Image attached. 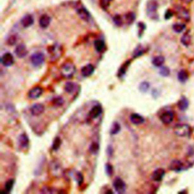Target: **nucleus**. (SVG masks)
Returning a JSON list of instances; mask_svg holds the SVG:
<instances>
[{
  "label": "nucleus",
  "instance_id": "obj_18",
  "mask_svg": "<svg viewBox=\"0 0 194 194\" xmlns=\"http://www.w3.org/2000/svg\"><path fill=\"white\" fill-rule=\"evenodd\" d=\"M50 22H51V18L49 15H43L40 17V27H43V28H46V27H49V25L50 24Z\"/></svg>",
  "mask_w": 194,
  "mask_h": 194
},
{
  "label": "nucleus",
  "instance_id": "obj_23",
  "mask_svg": "<svg viewBox=\"0 0 194 194\" xmlns=\"http://www.w3.org/2000/svg\"><path fill=\"white\" fill-rule=\"evenodd\" d=\"M164 62H165V58L162 55H159V56L155 57L153 60V65L157 68H161L163 65Z\"/></svg>",
  "mask_w": 194,
  "mask_h": 194
},
{
  "label": "nucleus",
  "instance_id": "obj_35",
  "mask_svg": "<svg viewBox=\"0 0 194 194\" xmlns=\"http://www.w3.org/2000/svg\"><path fill=\"white\" fill-rule=\"evenodd\" d=\"M159 73L162 76L167 77L170 74V70H169L168 68L165 67V66H162V67H161Z\"/></svg>",
  "mask_w": 194,
  "mask_h": 194
},
{
  "label": "nucleus",
  "instance_id": "obj_13",
  "mask_svg": "<svg viewBox=\"0 0 194 194\" xmlns=\"http://www.w3.org/2000/svg\"><path fill=\"white\" fill-rule=\"evenodd\" d=\"M177 16L181 19L189 21H190V14L189 12L185 8L183 7H179L177 9Z\"/></svg>",
  "mask_w": 194,
  "mask_h": 194
},
{
  "label": "nucleus",
  "instance_id": "obj_41",
  "mask_svg": "<svg viewBox=\"0 0 194 194\" xmlns=\"http://www.w3.org/2000/svg\"><path fill=\"white\" fill-rule=\"evenodd\" d=\"M75 178H76V181H78V184L80 185L82 183V182H83V175H82L81 174H80V172H78L76 174V177H75Z\"/></svg>",
  "mask_w": 194,
  "mask_h": 194
},
{
  "label": "nucleus",
  "instance_id": "obj_6",
  "mask_svg": "<svg viewBox=\"0 0 194 194\" xmlns=\"http://www.w3.org/2000/svg\"><path fill=\"white\" fill-rule=\"evenodd\" d=\"M173 119H174V113L171 111H165L160 116V120L165 125H169L173 121Z\"/></svg>",
  "mask_w": 194,
  "mask_h": 194
},
{
  "label": "nucleus",
  "instance_id": "obj_2",
  "mask_svg": "<svg viewBox=\"0 0 194 194\" xmlns=\"http://www.w3.org/2000/svg\"><path fill=\"white\" fill-rule=\"evenodd\" d=\"M76 71L74 64L71 62H65L61 68V74L65 78H71Z\"/></svg>",
  "mask_w": 194,
  "mask_h": 194
},
{
  "label": "nucleus",
  "instance_id": "obj_16",
  "mask_svg": "<svg viewBox=\"0 0 194 194\" xmlns=\"http://www.w3.org/2000/svg\"><path fill=\"white\" fill-rule=\"evenodd\" d=\"M102 112V109L100 106H95L94 107L92 108V109L90 110L89 115L91 118H97Z\"/></svg>",
  "mask_w": 194,
  "mask_h": 194
},
{
  "label": "nucleus",
  "instance_id": "obj_10",
  "mask_svg": "<svg viewBox=\"0 0 194 194\" xmlns=\"http://www.w3.org/2000/svg\"><path fill=\"white\" fill-rule=\"evenodd\" d=\"M157 5L156 2L155 1H151L148 3L147 5V13L149 16L151 17H155L156 15V10H157Z\"/></svg>",
  "mask_w": 194,
  "mask_h": 194
},
{
  "label": "nucleus",
  "instance_id": "obj_1",
  "mask_svg": "<svg viewBox=\"0 0 194 194\" xmlns=\"http://www.w3.org/2000/svg\"><path fill=\"white\" fill-rule=\"evenodd\" d=\"M174 132L178 137H187L191 134V128L187 124H180L174 127Z\"/></svg>",
  "mask_w": 194,
  "mask_h": 194
},
{
  "label": "nucleus",
  "instance_id": "obj_8",
  "mask_svg": "<svg viewBox=\"0 0 194 194\" xmlns=\"http://www.w3.org/2000/svg\"><path fill=\"white\" fill-rule=\"evenodd\" d=\"M44 106L40 103H37V104H34L32 107L31 108V113L34 116H39L43 113L44 111Z\"/></svg>",
  "mask_w": 194,
  "mask_h": 194
},
{
  "label": "nucleus",
  "instance_id": "obj_17",
  "mask_svg": "<svg viewBox=\"0 0 194 194\" xmlns=\"http://www.w3.org/2000/svg\"><path fill=\"white\" fill-rule=\"evenodd\" d=\"M21 24L24 27H29L34 24V17L31 15H25L23 18L21 19Z\"/></svg>",
  "mask_w": 194,
  "mask_h": 194
},
{
  "label": "nucleus",
  "instance_id": "obj_3",
  "mask_svg": "<svg viewBox=\"0 0 194 194\" xmlns=\"http://www.w3.org/2000/svg\"><path fill=\"white\" fill-rule=\"evenodd\" d=\"M45 60V56L42 52H36L31 57V62L35 67H38L43 64Z\"/></svg>",
  "mask_w": 194,
  "mask_h": 194
},
{
  "label": "nucleus",
  "instance_id": "obj_34",
  "mask_svg": "<svg viewBox=\"0 0 194 194\" xmlns=\"http://www.w3.org/2000/svg\"><path fill=\"white\" fill-rule=\"evenodd\" d=\"M149 88V83L146 81H143L140 83L139 86V89L141 92H145L146 91H148Z\"/></svg>",
  "mask_w": 194,
  "mask_h": 194
},
{
  "label": "nucleus",
  "instance_id": "obj_37",
  "mask_svg": "<svg viewBox=\"0 0 194 194\" xmlns=\"http://www.w3.org/2000/svg\"><path fill=\"white\" fill-rule=\"evenodd\" d=\"M17 42V37L15 35H12L8 37V44L10 45V46H13Z\"/></svg>",
  "mask_w": 194,
  "mask_h": 194
},
{
  "label": "nucleus",
  "instance_id": "obj_5",
  "mask_svg": "<svg viewBox=\"0 0 194 194\" xmlns=\"http://www.w3.org/2000/svg\"><path fill=\"white\" fill-rule=\"evenodd\" d=\"M14 61H15L14 56L11 53H9V52L5 53L1 59L2 64L4 66H6V67H8V66L12 65V64H14Z\"/></svg>",
  "mask_w": 194,
  "mask_h": 194
},
{
  "label": "nucleus",
  "instance_id": "obj_45",
  "mask_svg": "<svg viewBox=\"0 0 194 194\" xmlns=\"http://www.w3.org/2000/svg\"><path fill=\"white\" fill-rule=\"evenodd\" d=\"M183 1L185 2H187V3H189V2H190L192 0H183Z\"/></svg>",
  "mask_w": 194,
  "mask_h": 194
},
{
  "label": "nucleus",
  "instance_id": "obj_12",
  "mask_svg": "<svg viewBox=\"0 0 194 194\" xmlns=\"http://www.w3.org/2000/svg\"><path fill=\"white\" fill-rule=\"evenodd\" d=\"M77 12H78V15H79L80 18L82 20L85 21H89L90 20V18H91V16H90L89 12L85 8H83V7H80V8H78Z\"/></svg>",
  "mask_w": 194,
  "mask_h": 194
},
{
  "label": "nucleus",
  "instance_id": "obj_14",
  "mask_svg": "<svg viewBox=\"0 0 194 194\" xmlns=\"http://www.w3.org/2000/svg\"><path fill=\"white\" fill-rule=\"evenodd\" d=\"M19 145H20V147L23 149H25L29 146V138L27 136V134H23L21 135H20L18 139Z\"/></svg>",
  "mask_w": 194,
  "mask_h": 194
},
{
  "label": "nucleus",
  "instance_id": "obj_25",
  "mask_svg": "<svg viewBox=\"0 0 194 194\" xmlns=\"http://www.w3.org/2000/svg\"><path fill=\"white\" fill-rule=\"evenodd\" d=\"M177 78H178V80H179L181 82H182V83L186 82L189 78L187 71H185V70H181V71H180L177 74Z\"/></svg>",
  "mask_w": 194,
  "mask_h": 194
},
{
  "label": "nucleus",
  "instance_id": "obj_26",
  "mask_svg": "<svg viewBox=\"0 0 194 194\" xmlns=\"http://www.w3.org/2000/svg\"><path fill=\"white\" fill-rule=\"evenodd\" d=\"M190 42H191V36H190L189 33H187L181 37V43L183 46H188L190 45Z\"/></svg>",
  "mask_w": 194,
  "mask_h": 194
},
{
  "label": "nucleus",
  "instance_id": "obj_19",
  "mask_svg": "<svg viewBox=\"0 0 194 194\" xmlns=\"http://www.w3.org/2000/svg\"><path fill=\"white\" fill-rule=\"evenodd\" d=\"M130 121H131L134 125H141V124H143L145 121L144 118H143V117H142L140 115H139V114H136V113H134V114H132L131 115H130Z\"/></svg>",
  "mask_w": 194,
  "mask_h": 194
},
{
  "label": "nucleus",
  "instance_id": "obj_32",
  "mask_svg": "<svg viewBox=\"0 0 194 194\" xmlns=\"http://www.w3.org/2000/svg\"><path fill=\"white\" fill-rule=\"evenodd\" d=\"M125 19L127 24H132L135 20V15L133 12H129L125 15Z\"/></svg>",
  "mask_w": 194,
  "mask_h": 194
},
{
  "label": "nucleus",
  "instance_id": "obj_42",
  "mask_svg": "<svg viewBox=\"0 0 194 194\" xmlns=\"http://www.w3.org/2000/svg\"><path fill=\"white\" fill-rule=\"evenodd\" d=\"M111 0H101L100 1L101 6H102L103 8H106L108 6H109L110 2H111Z\"/></svg>",
  "mask_w": 194,
  "mask_h": 194
},
{
  "label": "nucleus",
  "instance_id": "obj_27",
  "mask_svg": "<svg viewBox=\"0 0 194 194\" xmlns=\"http://www.w3.org/2000/svg\"><path fill=\"white\" fill-rule=\"evenodd\" d=\"M121 130V126L118 122H114L111 125V129H110V134L111 135H115V134H117L118 132Z\"/></svg>",
  "mask_w": 194,
  "mask_h": 194
},
{
  "label": "nucleus",
  "instance_id": "obj_31",
  "mask_svg": "<svg viewBox=\"0 0 194 194\" xmlns=\"http://www.w3.org/2000/svg\"><path fill=\"white\" fill-rule=\"evenodd\" d=\"M144 52H145V48L140 46L139 47H137V48H136V50H134V53H133V56H134V58L141 56Z\"/></svg>",
  "mask_w": 194,
  "mask_h": 194
},
{
  "label": "nucleus",
  "instance_id": "obj_29",
  "mask_svg": "<svg viewBox=\"0 0 194 194\" xmlns=\"http://www.w3.org/2000/svg\"><path fill=\"white\" fill-rule=\"evenodd\" d=\"M172 28L176 33H181L183 31H184L185 28H186V25L181 23H176L173 24Z\"/></svg>",
  "mask_w": 194,
  "mask_h": 194
},
{
  "label": "nucleus",
  "instance_id": "obj_44",
  "mask_svg": "<svg viewBox=\"0 0 194 194\" xmlns=\"http://www.w3.org/2000/svg\"><path fill=\"white\" fill-rule=\"evenodd\" d=\"M172 15H173L172 12H171V11H169V10H168V11L166 12V13H165V18L166 19H169L171 16H172Z\"/></svg>",
  "mask_w": 194,
  "mask_h": 194
},
{
  "label": "nucleus",
  "instance_id": "obj_33",
  "mask_svg": "<svg viewBox=\"0 0 194 194\" xmlns=\"http://www.w3.org/2000/svg\"><path fill=\"white\" fill-rule=\"evenodd\" d=\"M14 183H15V181L13 179H10L7 181L6 183V185H5V189H6V192H8V193L11 192L12 187L14 186Z\"/></svg>",
  "mask_w": 194,
  "mask_h": 194
},
{
  "label": "nucleus",
  "instance_id": "obj_36",
  "mask_svg": "<svg viewBox=\"0 0 194 194\" xmlns=\"http://www.w3.org/2000/svg\"><path fill=\"white\" fill-rule=\"evenodd\" d=\"M61 143H62V141H61V139L59 137H56L54 140L53 144H52V149L54 150H57L60 147Z\"/></svg>",
  "mask_w": 194,
  "mask_h": 194
},
{
  "label": "nucleus",
  "instance_id": "obj_21",
  "mask_svg": "<svg viewBox=\"0 0 194 194\" xmlns=\"http://www.w3.org/2000/svg\"><path fill=\"white\" fill-rule=\"evenodd\" d=\"M50 167H51V171L52 174L55 176H59L61 174V171H62L61 169L62 168H61V166L57 161H53L51 163Z\"/></svg>",
  "mask_w": 194,
  "mask_h": 194
},
{
  "label": "nucleus",
  "instance_id": "obj_38",
  "mask_svg": "<svg viewBox=\"0 0 194 194\" xmlns=\"http://www.w3.org/2000/svg\"><path fill=\"white\" fill-rule=\"evenodd\" d=\"M63 102H64V101H63L62 98L58 97V98H55V99H54L53 105L55 106H62Z\"/></svg>",
  "mask_w": 194,
  "mask_h": 194
},
{
  "label": "nucleus",
  "instance_id": "obj_22",
  "mask_svg": "<svg viewBox=\"0 0 194 194\" xmlns=\"http://www.w3.org/2000/svg\"><path fill=\"white\" fill-rule=\"evenodd\" d=\"M78 89V85L74 82H68L66 83L65 87H64V90L69 93H73L74 92Z\"/></svg>",
  "mask_w": 194,
  "mask_h": 194
},
{
  "label": "nucleus",
  "instance_id": "obj_30",
  "mask_svg": "<svg viewBox=\"0 0 194 194\" xmlns=\"http://www.w3.org/2000/svg\"><path fill=\"white\" fill-rule=\"evenodd\" d=\"M52 55L55 57V59H56L60 56V47H58L57 46H53L50 50Z\"/></svg>",
  "mask_w": 194,
  "mask_h": 194
},
{
  "label": "nucleus",
  "instance_id": "obj_24",
  "mask_svg": "<svg viewBox=\"0 0 194 194\" xmlns=\"http://www.w3.org/2000/svg\"><path fill=\"white\" fill-rule=\"evenodd\" d=\"M177 106L181 111H184V110L187 109L189 106L188 100L185 97H183L182 99H181L179 100V102L177 103Z\"/></svg>",
  "mask_w": 194,
  "mask_h": 194
},
{
  "label": "nucleus",
  "instance_id": "obj_40",
  "mask_svg": "<svg viewBox=\"0 0 194 194\" xmlns=\"http://www.w3.org/2000/svg\"><path fill=\"white\" fill-rule=\"evenodd\" d=\"M106 173L109 176H111L113 174V167L110 164H107L106 166Z\"/></svg>",
  "mask_w": 194,
  "mask_h": 194
},
{
  "label": "nucleus",
  "instance_id": "obj_9",
  "mask_svg": "<svg viewBox=\"0 0 194 194\" xmlns=\"http://www.w3.org/2000/svg\"><path fill=\"white\" fill-rule=\"evenodd\" d=\"M165 174V171L164 169L162 168L156 169V170L154 171V172L153 173V174H152V179L154 181H156V182H159V181H161L163 179Z\"/></svg>",
  "mask_w": 194,
  "mask_h": 194
},
{
  "label": "nucleus",
  "instance_id": "obj_28",
  "mask_svg": "<svg viewBox=\"0 0 194 194\" xmlns=\"http://www.w3.org/2000/svg\"><path fill=\"white\" fill-rule=\"evenodd\" d=\"M94 46H95V48H96V50H97V52H101L103 51V50H104L105 43H104V42L102 41V40H96L95 41V43H94Z\"/></svg>",
  "mask_w": 194,
  "mask_h": 194
},
{
  "label": "nucleus",
  "instance_id": "obj_20",
  "mask_svg": "<svg viewBox=\"0 0 194 194\" xmlns=\"http://www.w3.org/2000/svg\"><path fill=\"white\" fill-rule=\"evenodd\" d=\"M171 171H179L183 169V163L179 160H174L171 162L169 166Z\"/></svg>",
  "mask_w": 194,
  "mask_h": 194
},
{
  "label": "nucleus",
  "instance_id": "obj_15",
  "mask_svg": "<svg viewBox=\"0 0 194 194\" xmlns=\"http://www.w3.org/2000/svg\"><path fill=\"white\" fill-rule=\"evenodd\" d=\"M94 69L93 65L91 64H88L87 65H85L84 67L82 68L81 69V74L83 77L87 78V77H90V75L92 74V73L94 72Z\"/></svg>",
  "mask_w": 194,
  "mask_h": 194
},
{
  "label": "nucleus",
  "instance_id": "obj_39",
  "mask_svg": "<svg viewBox=\"0 0 194 194\" xmlns=\"http://www.w3.org/2000/svg\"><path fill=\"white\" fill-rule=\"evenodd\" d=\"M98 150H99V144L97 143H92L90 146V151L92 153H97Z\"/></svg>",
  "mask_w": 194,
  "mask_h": 194
},
{
  "label": "nucleus",
  "instance_id": "obj_11",
  "mask_svg": "<svg viewBox=\"0 0 194 194\" xmlns=\"http://www.w3.org/2000/svg\"><path fill=\"white\" fill-rule=\"evenodd\" d=\"M15 54L18 58L20 59H22V58L25 57L27 54V47H26L25 45L24 44H20L18 45L16 47L15 50Z\"/></svg>",
  "mask_w": 194,
  "mask_h": 194
},
{
  "label": "nucleus",
  "instance_id": "obj_4",
  "mask_svg": "<svg viewBox=\"0 0 194 194\" xmlns=\"http://www.w3.org/2000/svg\"><path fill=\"white\" fill-rule=\"evenodd\" d=\"M113 187L117 193H123L126 190V184L123 180L120 177H116L113 183Z\"/></svg>",
  "mask_w": 194,
  "mask_h": 194
},
{
  "label": "nucleus",
  "instance_id": "obj_43",
  "mask_svg": "<svg viewBox=\"0 0 194 194\" xmlns=\"http://www.w3.org/2000/svg\"><path fill=\"white\" fill-rule=\"evenodd\" d=\"M115 24H118V25H121V23H122L121 17L119 16H115Z\"/></svg>",
  "mask_w": 194,
  "mask_h": 194
},
{
  "label": "nucleus",
  "instance_id": "obj_7",
  "mask_svg": "<svg viewBox=\"0 0 194 194\" xmlns=\"http://www.w3.org/2000/svg\"><path fill=\"white\" fill-rule=\"evenodd\" d=\"M43 90L40 87H35L33 89H31L28 92V97L31 99H38L40 96L43 94Z\"/></svg>",
  "mask_w": 194,
  "mask_h": 194
}]
</instances>
